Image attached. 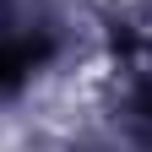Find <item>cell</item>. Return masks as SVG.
<instances>
[{
    "instance_id": "cell-1",
    "label": "cell",
    "mask_w": 152,
    "mask_h": 152,
    "mask_svg": "<svg viewBox=\"0 0 152 152\" xmlns=\"http://www.w3.org/2000/svg\"><path fill=\"white\" fill-rule=\"evenodd\" d=\"M44 38H6V44H0V87H16L22 82V76L44 60Z\"/></svg>"
}]
</instances>
